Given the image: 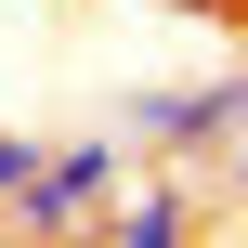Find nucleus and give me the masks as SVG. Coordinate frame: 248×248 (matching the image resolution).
Masks as SVG:
<instances>
[{"label": "nucleus", "instance_id": "nucleus-1", "mask_svg": "<svg viewBox=\"0 0 248 248\" xmlns=\"http://www.w3.org/2000/svg\"><path fill=\"white\" fill-rule=\"evenodd\" d=\"M248 131V78H196V92H144L131 105V144L183 157V144H235Z\"/></svg>", "mask_w": 248, "mask_h": 248}, {"label": "nucleus", "instance_id": "nucleus-6", "mask_svg": "<svg viewBox=\"0 0 248 248\" xmlns=\"http://www.w3.org/2000/svg\"><path fill=\"white\" fill-rule=\"evenodd\" d=\"M235 196H248V157H235Z\"/></svg>", "mask_w": 248, "mask_h": 248}, {"label": "nucleus", "instance_id": "nucleus-2", "mask_svg": "<svg viewBox=\"0 0 248 248\" xmlns=\"http://www.w3.org/2000/svg\"><path fill=\"white\" fill-rule=\"evenodd\" d=\"M105 183H118V144H78V157H39V183L13 196V222H26V235H78Z\"/></svg>", "mask_w": 248, "mask_h": 248}, {"label": "nucleus", "instance_id": "nucleus-5", "mask_svg": "<svg viewBox=\"0 0 248 248\" xmlns=\"http://www.w3.org/2000/svg\"><path fill=\"white\" fill-rule=\"evenodd\" d=\"M183 13H248V0H183Z\"/></svg>", "mask_w": 248, "mask_h": 248}, {"label": "nucleus", "instance_id": "nucleus-3", "mask_svg": "<svg viewBox=\"0 0 248 248\" xmlns=\"http://www.w3.org/2000/svg\"><path fill=\"white\" fill-rule=\"evenodd\" d=\"M105 248H196V196H183V183H144V196L105 222Z\"/></svg>", "mask_w": 248, "mask_h": 248}, {"label": "nucleus", "instance_id": "nucleus-4", "mask_svg": "<svg viewBox=\"0 0 248 248\" xmlns=\"http://www.w3.org/2000/svg\"><path fill=\"white\" fill-rule=\"evenodd\" d=\"M26 183H39V144H13V131H0V196H26Z\"/></svg>", "mask_w": 248, "mask_h": 248}]
</instances>
